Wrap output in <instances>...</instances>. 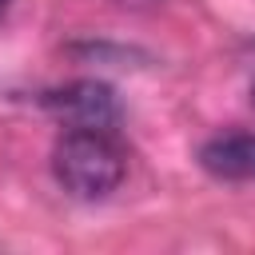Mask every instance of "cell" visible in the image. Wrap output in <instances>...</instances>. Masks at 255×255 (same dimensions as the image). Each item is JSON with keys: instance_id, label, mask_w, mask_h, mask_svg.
<instances>
[{"instance_id": "cell-1", "label": "cell", "mask_w": 255, "mask_h": 255, "mask_svg": "<svg viewBox=\"0 0 255 255\" xmlns=\"http://www.w3.org/2000/svg\"><path fill=\"white\" fill-rule=\"evenodd\" d=\"M52 171L60 187L76 199H104L124 179V151L112 139V131L68 128L52 147Z\"/></svg>"}, {"instance_id": "cell-4", "label": "cell", "mask_w": 255, "mask_h": 255, "mask_svg": "<svg viewBox=\"0 0 255 255\" xmlns=\"http://www.w3.org/2000/svg\"><path fill=\"white\" fill-rule=\"evenodd\" d=\"M8 4H12V0H0V16H4V12H8Z\"/></svg>"}, {"instance_id": "cell-3", "label": "cell", "mask_w": 255, "mask_h": 255, "mask_svg": "<svg viewBox=\"0 0 255 255\" xmlns=\"http://www.w3.org/2000/svg\"><path fill=\"white\" fill-rule=\"evenodd\" d=\"M199 163L227 183L255 179V131H223L199 147Z\"/></svg>"}, {"instance_id": "cell-2", "label": "cell", "mask_w": 255, "mask_h": 255, "mask_svg": "<svg viewBox=\"0 0 255 255\" xmlns=\"http://www.w3.org/2000/svg\"><path fill=\"white\" fill-rule=\"evenodd\" d=\"M40 104L64 128H100V131H112V124L120 120V104H116L112 88L96 84V80H76V84L52 88V92L40 96Z\"/></svg>"}, {"instance_id": "cell-5", "label": "cell", "mask_w": 255, "mask_h": 255, "mask_svg": "<svg viewBox=\"0 0 255 255\" xmlns=\"http://www.w3.org/2000/svg\"><path fill=\"white\" fill-rule=\"evenodd\" d=\"M251 100H255V92H251Z\"/></svg>"}]
</instances>
